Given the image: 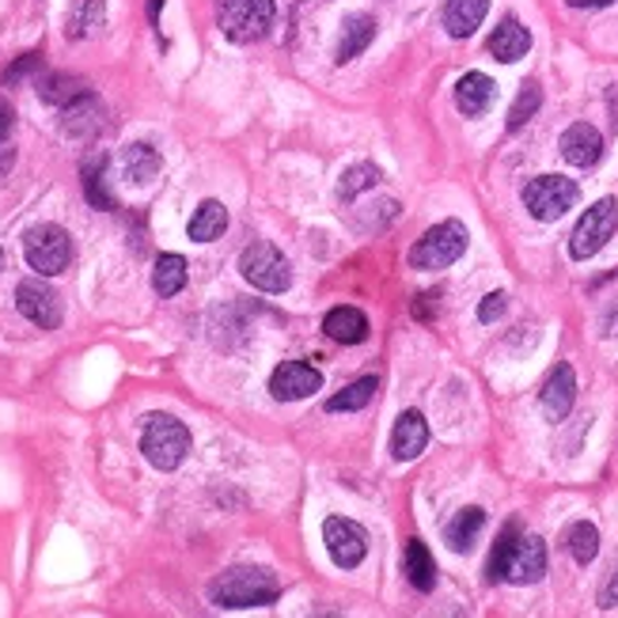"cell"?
Segmentation results:
<instances>
[{"label": "cell", "instance_id": "obj_17", "mask_svg": "<svg viewBox=\"0 0 618 618\" xmlns=\"http://www.w3.org/2000/svg\"><path fill=\"white\" fill-rule=\"evenodd\" d=\"M489 12V0H448L444 4V31L452 39H470Z\"/></svg>", "mask_w": 618, "mask_h": 618}, {"label": "cell", "instance_id": "obj_1", "mask_svg": "<svg viewBox=\"0 0 618 618\" xmlns=\"http://www.w3.org/2000/svg\"><path fill=\"white\" fill-rule=\"evenodd\" d=\"M281 596L277 580L270 569L259 566H235L224 569L221 577L209 585V599L224 611H240V607H266Z\"/></svg>", "mask_w": 618, "mask_h": 618}, {"label": "cell", "instance_id": "obj_9", "mask_svg": "<svg viewBox=\"0 0 618 618\" xmlns=\"http://www.w3.org/2000/svg\"><path fill=\"white\" fill-rule=\"evenodd\" d=\"M323 543L338 569H357L368 554V531L361 524L345 520V516H331L323 524Z\"/></svg>", "mask_w": 618, "mask_h": 618}, {"label": "cell", "instance_id": "obj_34", "mask_svg": "<svg viewBox=\"0 0 618 618\" xmlns=\"http://www.w3.org/2000/svg\"><path fill=\"white\" fill-rule=\"evenodd\" d=\"M520 539V524H508L502 535H497V543H494V554H489V566H486V577L494 580H505V561H508V550H513V543Z\"/></svg>", "mask_w": 618, "mask_h": 618}, {"label": "cell", "instance_id": "obj_4", "mask_svg": "<svg viewBox=\"0 0 618 618\" xmlns=\"http://www.w3.org/2000/svg\"><path fill=\"white\" fill-rule=\"evenodd\" d=\"M463 251H467V229H463L459 221H440L414 243L411 266L414 270H448L452 262L463 259Z\"/></svg>", "mask_w": 618, "mask_h": 618}, {"label": "cell", "instance_id": "obj_18", "mask_svg": "<svg viewBox=\"0 0 618 618\" xmlns=\"http://www.w3.org/2000/svg\"><path fill=\"white\" fill-rule=\"evenodd\" d=\"M489 53H494L497 61H520V58H527V50H531V34H527V27L520 23V20H513V16H508V20H502V27H497L494 34H489Z\"/></svg>", "mask_w": 618, "mask_h": 618}, {"label": "cell", "instance_id": "obj_29", "mask_svg": "<svg viewBox=\"0 0 618 618\" xmlns=\"http://www.w3.org/2000/svg\"><path fill=\"white\" fill-rule=\"evenodd\" d=\"M152 288L160 296H179L186 288V259L183 254H160L152 270Z\"/></svg>", "mask_w": 618, "mask_h": 618}, {"label": "cell", "instance_id": "obj_15", "mask_svg": "<svg viewBox=\"0 0 618 618\" xmlns=\"http://www.w3.org/2000/svg\"><path fill=\"white\" fill-rule=\"evenodd\" d=\"M425 444H429V425H425V417L417 411H406L395 422V433H391V456L398 463H411L422 456Z\"/></svg>", "mask_w": 618, "mask_h": 618}, {"label": "cell", "instance_id": "obj_23", "mask_svg": "<svg viewBox=\"0 0 618 618\" xmlns=\"http://www.w3.org/2000/svg\"><path fill=\"white\" fill-rule=\"evenodd\" d=\"M224 229H229V209H224L221 202H213V197L197 205V213L190 216V224H186V232H190V240H194V243L221 240Z\"/></svg>", "mask_w": 618, "mask_h": 618}, {"label": "cell", "instance_id": "obj_25", "mask_svg": "<svg viewBox=\"0 0 618 618\" xmlns=\"http://www.w3.org/2000/svg\"><path fill=\"white\" fill-rule=\"evenodd\" d=\"M39 95H42V103L65 111L69 103H77V99L88 95V84L80 77H72V72H50V77L39 80Z\"/></svg>", "mask_w": 618, "mask_h": 618}, {"label": "cell", "instance_id": "obj_33", "mask_svg": "<svg viewBox=\"0 0 618 618\" xmlns=\"http://www.w3.org/2000/svg\"><path fill=\"white\" fill-rule=\"evenodd\" d=\"M539 107H543V88L535 84V80H527V84L520 88V95H516L513 111H508V130H520V125H527V118H535Z\"/></svg>", "mask_w": 618, "mask_h": 618}, {"label": "cell", "instance_id": "obj_20", "mask_svg": "<svg viewBox=\"0 0 618 618\" xmlns=\"http://www.w3.org/2000/svg\"><path fill=\"white\" fill-rule=\"evenodd\" d=\"M323 331H326V338H334L342 345H361L368 338V320L357 307H334V312H326Z\"/></svg>", "mask_w": 618, "mask_h": 618}, {"label": "cell", "instance_id": "obj_31", "mask_svg": "<svg viewBox=\"0 0 618 618\" xmlns=\"http://www.w3.org/2000/svg\"><path fill=\"white\" fill-rule=\"evenodd\" d=\"M566 543H569L573 561H577V566H588V561H592L596 554H599V531H596V524H588V520L573 524L569 535H566Z\"/></svg>", "mask_w": 618, "mask_h": 618}, {"label": "cell", "instance_id": "obj_37", "mask_svg": "<svg viewBox=\"0 0 618 618\" xmlns=\"http://www.w3.org/2000/svg\"><path fill=\"white\" fill-rule=\"evenodd\" d=\"M599 607H604V611H611V607H618V561H615L611 577H607L604 592H599Z\"/></svg>", "mask_w": 618, "mask_h": 618}, {"label": "cell", "instance_id": "obj_27", "mask_svg": "<svg viewBox=\"0 0 618 618\" xmlns=\"http://www.w3.org/2000/svg\"><path fill=\"white\" fill-rule=\"evenodd\" d=\"M103 23H107V0H77L65 23V39L80 42V39H88V34H95Z\"/></svg>", "mask_w": 618, "mask_h": 618}, {"label": "cell", "instance_id": "obj_38", "mask_svg": "<svg viewBox=\"0 0 618 618\" xmlns=\"http://www.w3.org/2000/svg\"><path fill=\"white\" fill-rule=\"evenodd\" d=\"M12 122H16V114H12V107L4 103V99H0V141L8 138V133H12Z\"/></svg>", "mask_w": 618, "mask_h": 618}, {"label": "cell", "instance_id": "obj_35", "mask_svg": "<svg viewBox=\"0 0 618 618\" xmlns=\"http://www.w3.org/2000/svg\"><path fill=\"white\" fill-rule=\"evenodd\" d=\"M39 69H42V58H39V53H23V58L16 61V65L4 69V84H20V80H27L31 72H39Z\"/></svg>", "mask_w": 618, "mask_h": 618}, {"label": "cell", "instance_id": "obj_8", "mask_svg": "<svg viewBox=\"0 0 618 618\" xmlns=\"http://www.w3.org/2000/svg\"><path fill=\"white\" fill-rule=\"evenodd\" d=\"M580 197V186L566 175H539L524 186V205L535 221H558Z\"/></svg>", "mask_w": 618, "mask_h": 618}, {"label": "cell", "instance_id": "obj_19", "mask_svg": "<svg viewBox=\"0 0 618 618\" xmlns=\"http://www.w3.org/2000/svg\"><path fill=\"white\" fill-rule=\"evenodd\" d=\"M482 527H486V513H482L478 505H467V508H459L448 524H444V543H448L456 554H470Z\"/></svg>", "mask_w": 618, "mask_h": 618}, {"label": "cell", "instance_id": "obj_16", "mask_svg": "<svg viewBox=\"0 0 618 618\" xmlns=\"http://www.w3.org/2000/svg\"><path fill=\"white\" fill-rule=\"evenodd\" d=\"M494 99H497V84L486 77V72H467V77H459V84H456V107L467 118L486 114L489 107H494Z\"/></svg>", "mask_w": 618, "mask_h": 618}, {"label": "cell", "instance_id": "obj_28", "mask_svg": "<svg viewBox=\"0 0 618 618\" xmlns=\"http://www.w3.org/2000/svg\"><path fill=\"white\" fill-rule=\"evenodd\" d=\"M80 179H84V194L92 209H114V194L107 190V156L103 152H95V156H88L80 163Z\"/></svg>", "mask_w": 618, "mask_h": 618}, {"label": "cell", "instance_id": "obj_41", "mask_svg": "<svg viewBox=\"0 0 618 618\" xmlns=\"http://www.w3.org/2000/svg\"><path fill=\"white\" fill-rule=\"evenodd\" d=\"M0 259H4V254H0Z\"/></svg>", "mask_w": 618, "mask_h": 618}, {"label": "cell", "instance_id": "obj_32", "mask_svg": "<svg viewBox=\"0 0 618 618\" xmlns=\"http://www.w3.org/2000/svg\"><path fill=\"white\" fill-rule=\"evenodd\" d=\"M379 179H384V171H379L376 163H353V168L342 175V183H338V197L349 202V197H357V194H365V190L376 186Z\"/></svg>", "mask_w": 618, "mask_h": 618}, {"label": "cell", "instance_id": "obj_26", "mask_svg": "<svg viewBox=\"0 0 618 618\" xmlns=\"http://www.w3.org/2000/svg\"><path fill=\"white\" fill-rule=\"evenodd\" d=\"M160 168H163V160L152 144H130V149L122 152V175L138 186L152 183V179L160 175Z\"/></svg>", "mask_w": 618, "mask_h": 618}, {"label": "cell", "instance_id": "obj_21", "mask_svg": "<svg viewBox=\"0 0 618 618\" xmlns=\"http://www.w3.org/2000/svg\"><path fill=\"white\" fill-rule=\"evenodd\" d=\"M372 39H376V20H372V16H349L342 27L334 61H338V65H349L353 58H361V53L372 47Z\"/></svg>", "mask_w": 618, "mask_h": 618}, {"label": "cell", "instance_id": "obj_22", "mask_svg": "<svg viewBox=\"0 0 618 618\" xmlns=\"http://www.w3.org/2000/svg\"><path fill=\"white\" fill-rule=\"evenodd\" d=\"M61 130H65L69 138H92V133L103 130V107H99V99L88 92L84 99L69 103L65 118H61Z\"/></svg>", "mask_w": 618, "mask_h": 618}, {"label": "cell", "instance_id": "obj_40", "mask_svg": "<svg viewBox=\"0 0 618 618\" xmlns=\"http://www.w3.org/2000/svg\"><path fill=\"white\" fill-rule=\"evenodd\" d=\"M160 8H163V0H149V20L152 23H160Z\"/></svg>", "mask_w": 618, "mask_h": 618}, {"label": "cell", "instance_id": "obj_12", "mask_svg": "<svg viewBox=\"0 0 618 618\" xmlns=\"http://www.w3.org/2000/svg\"><path fill=\"white\" fill-rule=\"evenodd\" d=\"M323 387V372L304 365V361H285L277 365V372L270 376V395L277 403H293V398H307Z\"/></svg>", "mask_w": 618, "mask_h": 618}, {"label": "cell", "instance_id": "obj_5", "mask_svg": "<svg viewBox=\"0 0 618 618\" xmlns=\"http://www.w3.org/2000/svg\"><path fill=\"white\" fill-rule=\"evenodd\" d=\"M240 274L247 285L259 288V293H288V285H293V266H288L285 254L266 240L251 243V247L243 251Z\"/></svg>", "mask_w": 618, "mask_h": 618}, {"label": "cell", "instance_id": "obj_3", "mask_svg": "<svg viewBox=\"0 0 618 618\" xmlns=\"http://www.w3.org/2000/svg\"><path fill=\"white\" fill-rule=\"evenodd\" d=\"M141 452L156 470H175L190 452V429L171 414H152L141 433Z\"/></svg>", "mask_w": 618, "mask_h": 618}, {"label": "cell", "instance_id": "obj_13", "mask_svg": "<svg viewBox=\"0 0 618 618\" xmlns=\"http://www.w3.org/2000/svg\"><path fill=\"white\" fill-rule=\"evenodd\" d=\"M573 398H577V376H573V368L561 361V365H554L547 384L539 391V406L550 422H566L573 411Z\"/></svg>", "mask_w": 618, "mask_h": 618}, {"label": "cell", "instance_id": "obj_11", "mask_svg": "<svg viewBox=\"0 0 618 618\" xmlns=\"http://www.w3.org/2000/svg\"><path fill=\"white\" fill-rule=\"evenodd\" d=\"M543 573H547V543L539 535L520 531V539L508 550L505 580L508 585H535V580H543Z\"/></svg>", "mask_w": 618, "mask_h": 618}, {"label": "cell", "instance_id": "obj_24", "mask_svg": "<svg viewBox=\"0 0 618 618\" xmlns=\"http://www.w3.org/2000/svg\"><path fill=\"white\" fill-rule=\"evenodd\" d=\"M403 566H406V580H411L417 592H433L436 588V561H433V554L422 539L406 543Z\"/></svg>", "mask_w": 618, "mask_h": 618}, {"label": "cell", "instance_id": "obj_6", "mask_svg": "<svg viewBox=\"0 0 618 618\" xmlns=\"http://www.w3.org/2000/svg\"><path fill=\"white\" fill-rule=\"evenodd\" d=\"M23 254H27V266L42 277H58L69 270L72 262V240L65 229L58 224H39V229L27 232L23 240Z\"/></svg>", "mask_w": 618, "mask_h": 618}, {"label": "cell", "instance_id": "obj_39", "mask_svg": "<svg viewBox=\"0 0 618 618\" xmlns=\"http://www.w3.org/2000/svg\"><path fill=\"white\" fill-rule=\"evenodd\" d=\"M569 8H607V4H615V0H566Z\"/></svg>", "mask_w": 618, "mask_h": 618}, {"label": "cell", "instance_id": "obj_7", "mask_svg": "<svg viewBox=\"0 0 618 618\" xmlns=\"http://www.w3.org/2000/svg\"><path fill=\"white\" fill-rule=\"evenodd\" d=\"M615 229H618V202L615 197H599V202L577 221V229H573L569 254L577 262L596 259V254L607 247V240L615 235Z\"/></svg>", "mask_w": 618, "mask_h": 618}, {"label": "cell", "instance_id": "obj_2", "mask_svg": "<svg viewBox=\"0 0 618 618\" xmlns=\"http://www.w3.org/2000/svg\"><path fill=\"white\" fill-rule=\"evenodd\" d=\"M277 20L274 0H216V27L224 31V39L251 47L270 34V27Z\"/></svg>", "mask_w": 618, "mask_h": 618}, {"label": "cell", "instance_id": "obj_36", "mask_svg": "<svg viewBox=\"0 0 618 618\" xmlns=\"http://www.w3.org/2000/svg\"><path fill=\"white\" fill-rule=\"evenodd\" d=\"M505 312H508V296H505V293H489V296L478 304V320H482V323H497Z\"/></svg>", "mask_w": 618, "mask_h": 618}, {"label": "cell", "instance_id": "obj_30", "mask_svg": "<svg viewBox=\"0 0 618 618\" xmlns=\"http://www.w3.org/2000/svg\"><path fill=\"white\" fill-rule=\"evenodd\" d=\"M376 387H379V379H376V376L353 379L349 387H342L338 395H331V398H326V411H331V414L361 411V406H368L372 398H376Z\"/></svg>", "mask_w": 618, "mask_h": 618}, {"label": "cell", "instance_id": "obj_10", "mask_svg": "<svg viewBox=\"0 0 618 618\" xmlns=\"http://www.w3.org/2000/svg\"><path fill=\"white\" fill-rule=\"evenodd\" d=\"M16 307H20L23 320H31L34 326H42V331H58L61 326V296L53 293V288L39 277L31 281H20V288H16Z\"/></svg>", "mask_w": 618, "mask_h": 618}, {"label": "cell", "instance_id": "obj_14", "mask_svg": "<svg viewBox=\"0 0 618 618\" xmlns=\"http://www.w3.org/2000/svg\"><path fill=\"white\" fill-rule=\"evenodd\" d=\"M561 156L573 168H596L599 156H604V138L596 133V125L588 122H577L569 125L566 133H561Z\"/></svg>", "mask_w": 618, "mask_h": 618}]
</instances>
